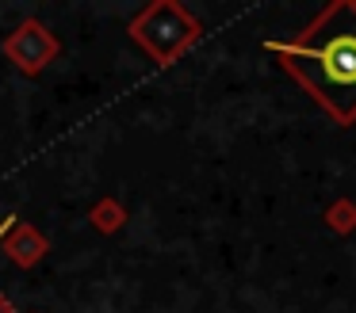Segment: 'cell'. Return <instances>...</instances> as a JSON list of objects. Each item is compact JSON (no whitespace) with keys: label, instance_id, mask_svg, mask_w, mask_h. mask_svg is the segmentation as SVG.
Here are the masks:
<instances>
[{"label":"cell","instance_id":"1","mask_svg":"<svg viewBox=\"0 0 356 313\" xmlns=\"http://www.w3.org/2000/svg\"><path fill=\"white\" fill-rule=\"evenodd\" d=\"M264 46L333 119L356 122V0H333L291 42Z\"/></svg>","mask_w":356,"mask_h":313},{"label":"cell","instance_id":"2","mask_svg":"<svg viewBox=\"0 0 356 313\" xmlns=\"http://www.w3.org/2000/svg\"><path fill=\"white\" fill-rule=\"evenodd\" d=\"M8 226H12V218H4V221H0V237L8 233Z\"/></svg>","mask_w":356,"mask_h":313}]
</instances>
